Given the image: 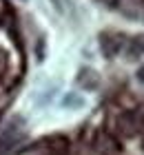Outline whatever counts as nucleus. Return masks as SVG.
I'll use <instances>...</instances> for the list:
<instances>
[{
  "label": "nucleus",
  "instance_id": "obj_1",
  "mask_svg": "<svg viewBox=\"0 0 144 155\" xmlns=\"http://www.w3.org/2000/svg\"><path fill=\"white\" fill-rule=\"evenodd\" d=\"M140 78H142V80H144V69H142V71H140Z\"/></svg>",
  "mask_w": 144,
  "mask_h": 155
}]
</instances>
